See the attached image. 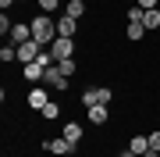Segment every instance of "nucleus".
Here are the masks:
<instances>
[{
  "label": "nucleus",
  "mask_w": 160,
  "mask_h": 157,
  "mask_svg": "<svg viewBox=\"0 0 160 157\" xmlns=\"http://www.w3.org/2000/svg\"><path fill=\"white\" fill-rule=\"evenodd\" d=\"M86 114H89V122H92V125H107V122H110V111L103 107V104H96V107H86Z\"/></svg>",
  "instance_id": "9b49d317"
},
{
  "label": "nucleus",
  "mask_w": 160,
  "mask_h": 157,
  "mask_svg": "<svg viewBox=\"0 0 160 157\" xmlns=\"http://www.w3.org/2000/svg\"><path fill=\"white\" fill-rule=\"evenodd\" d=\"M118 157H135V154H132V150H128V146H125V150H118Z\"/></svg>",
  "instance_id": "a878e982"
},
{
  "label": "nucleus",
  "mask_w": 160,
  "mask_h": 157,
  "mask_svg": "<svg viewBox=\"0 0 160 157\" xmlns=\"http://www.w3.org/2000/svg\"><path fill=\"white\" fill-rule=\"evenodd\" d=\"M96 104H100V97H96V86L82 89V107H96Z\"/></svg>",
  "instance_id": "a211bd4d"
},
{
  "label": "nucleus",
  "mask_w": 160,
  "mask_h": 157,
  "mask_svg": "<svg viewBox=\"0 0 160 157\" xmlns=\"http://www.w3.org/2000/svg\"><path fill=\"white\" fill-rule=\"evenodd\" d=\"M46 47L43 43H36V39H29V43H22V47H18V64H32L36 57H39Z\"/></svg>",
  "instance_id": "423d86ee"
},
{
  "label": "nucleus",
  "mask_w": 160,
  "mask_h": 157,
  "mask_svg": "<svg viewBox=\"0 0 160 157\" xmlns=\"http://www.w3.org/2000/svg\"><path fill=\"white\" fill-rule=\"evenodd\" d=\"M75 32H78V22L75 18H57V36H64V39H75Z\"/></svg>",
  "instance_id": "9d476101"
},
{
  "label": "nucleus",
  "mask_w": 160,
  "mask_h": 157,
  "mask_svg": "<svg viewBox=\"0 0 160 157\" xmlns=\"http://www.w3.org/2000/svg\"><path fill=\"white\" fill-rule=\"evenodd\" d=\"M18 4V0H0V7H4V11H7V7H14Z\"/></svg>",
  "instance_id": "393cba45"
},
{
  "label": "nucleus",
  "mask_w": 160,
  "mask_h": 157,
  "mask_svg": "<svg viewBox=\"0 0 160 157\" xmlns=\"http://www.w3.org/2000/svg\"><path fill=\"white\" fill-rule=\"evenodd\" d=\"M36 4H39V14H53L61 7V0H36Z\"/></svg>",
  "instance_id": "6ab92c4d"
},
{
  "label": "nucleus",
  "mask_w": 160,
  "mask_h": 157,
  "mask_svg": "<svg viewBox=\"0 0 160 157\" xmlns=\"http://www.w3.org/2000/svg\"><path fill=\"white\" fill-rule=\"evenodd\" d=\"M128 150L135 154V157L149 154V136H142V132H139V136H132V139H128Z\"/></svg>",
  "instance_id": "f8f14e48"
},
{
  "label": "nucleus",
  "mask_w": 160,
  "mask_h": 157,
  "mask_svg": "<svg viewBox=\"0 0 160 157\" xmlns=\"http://www.w3.org/2000/svg\"><path fill=\"white\" fill-rule=\"evenodd\" d=\"M57 64H61V71H64L68 79L75 75V71H78V61H75V57H68V61H57Z\"/></svg>",
  "instance_id": "4be33fe9"
},
{
  "label": "nucleus",
  "mask_w": 160,
  "mask_h": 157,
  "mask_svg": "<svg viewBox=\"0 0 160 157\" xmlns=\"http://www.w3.org/2000/svg\"><path fill=\"white\" fill-rule=\"evenodd\" d=\"M43 150L53 154V157H71L75 150H78V143L64 139V136H53V139H43Z\"/></svg>",
  "instance_id": "f03ea898"
},
{
  "label": "nucleus",
  "mask_w": 160,
  "mask_h": 157,
  "mask_svg": "<svg viewBox=\"0 0 160 157\" xmlns=\"http://www.w3.org/2000/svg\"><path fill=\"white\" fill-rule=\"evenodd\" d=\"M142 25H146V32H157L160 29V7H153V11L142 14Z\"/></svg>",
  "instance_id": "2eb2a0df"
},
{
  "label": "nucleus",
  "mask_w": 160,
  "mask_h": 157,
  "mask_svg": "<svg viewBox=\"0 0 160 157\" xmlns=\"http://www.w3.org/2000/svg\"><path fill=\"white\" fill-rule=\"evenodd\" d=\"M142 36H146V25H142V22H128V25H125V39H128V43H139Z\"/></svg>",
  "instance_id": "ddd939ff"
},
{
  "label": "nucleus",
  "mask_w": 160,
  "mask_h": 157,
  "mask_svg": "<svg viewBox=\"0 0 160 157\" xmlns=\"http://www.w3.org/2000/svg\"><path fill=\"white\" fill-rule=\"evenodd\" d=\"M149 150L160 154V128H157V132H149Z\"/></svg>",
  "instance_id": "5701e85b"
},
{
  "label": "nucleus",
  "mask_w": 160,
  "mask_h": 157,
  "mask_svg": "<svg viewBox=\"0 0 160 157\" xmlns=\"http://www.w3.org/2000/svg\"><path fill=\"white\" fill-rule=\"evenodd\" d=\"M142 157H160V154H153V150H149V154H142Z\"/></svg>",
  "instance_id": "bb28decb"
},
{
  "label": "nucleus",
  "mask_w": 160,
  "mask_h": 157,
  "mask_svg": "<svg viewBox=\"0 0 160 157\" xmlns=\"http://www.w3.org/2000/svg\"><path fill=\"white\" fill-rule=\"evenodd\" d=\"M64 139H71V143H82V122H64Z\"/></svg>",
  "instance_id": "4468645a"
},
{
  "label": "nucleus",
  "mask_w": 160,
  "mask_h": 157,
  "mask_svg": "<svg viewBox=\"0 0 160 157\" xmlns=\"http://www.w3.org/2000/svg\"><path fill=\"white\" fill-rule=\"evenodd\" d=\"M29 39H32V25H29V22H14V29H11V36H7V43L22 47V43H29Z\"/></svg>",
  "instance_id": "0eeeda50"
},
{
  "label": "nucleus",
  "mask_w": 160,
  "mask_h": 157,
  "mask_svg": "<svg viewBox=\"0 0 160 157\" xmlns=\"http://www.w3.org/2000/svg\"><path fill=\"white\" fill-rule=\"evenodd\" d=\"M96 97H100V104L107 107L110 100H114V89H110V86H96Z\"/></svg>",
  "instance_id": "412c9836"
},
{
  "label": "nucleus",
  "mask_w": 160,
  "mask_h": 157,
  "mask_svg": "<svg viewBox=\"0 0 160 157\" xmlns=\"http://www.w3.org/2000/svg\"><path fill=\"white\" fill-rule=\"evenodd\" d=\"M139 7H142V11H153V7H160V0H135Z\"/></svg>",
  "instance_id": "b1692460"
},
{
  "label": "nucleus",
  "mask_w": 160,
  "mask_h": 157,
  "mask_svg": "<svg viewBox=\"0 0 160 157\" xmlns=\"http://www.w3.org/2000/svg\"><path fill=\"white\" fill-rule=\"evenodd\" d=\"M75 50H78V43H75V39H64V36H57V39L50 43L53 61H68V57H75Z\"/></svg>",
  "instance_id": "7ed1b4c3"
},
{
  "label": "nucleus",
  "mask_w": 160,
  "mask_h": 157,
  "mask_svg": "<svg viewBox=\"0 0 160 157\" xmlns=\"http://www.w3.org/2000/svg\"><path fill=\"white\" fill-rule=\"evenodd\" d=\"M29 25H32V39L43 43V47H50L57 39V18L53 14H36V18H29Z\"/></svg>",
  "instance_id": "f257e3e1"
},
{
  "label": "nucleus",
  "mask_w": 160,
  "mask_h": 157,
  "mask_svg": "<svg viewBox=\"0 0 160 157\" xmlns=\"http://www.w3.org/2000/svg\"><path fill=\"white\" fill-rule=\"evenodd\" d=\"M22 79H25V82H32V86H39V82L46 79V68H43L39 61H32V64H22Z\"/></svg>",
  "instance_id": "6e6552de"
},
{
  "label": "nucleus",
  "mask_w": 160,
  "mask_h": 157,
  "mask_svg": "<svg viewBox=\"0 0 160 157\" xmlns=\"http://www.w3.org/2000/svg\"><path fill=\"white\" fill-rule=\"evenodd\" d=\"M46 89H50V86H43V82H39V86H32L29 97H25V104H29L32 111H43L46 104H50V93H46Z\"/></svg>",
  "instance_id": "20e7f679"
},
{
  "label": "nucleus",
  "mask_w": 160,
  "mask_h": 157,
  "mask_svg": "<svg viewBox=\"0 0 160 157\" xmlns=\"http://www.w3.org/2000/svg\"><path fill=\"white\" fill-rule=\"evenodd\" d=\"M86 11H89L86 0H68V4H64V14L75 18V22H82V18H86Z\"/></svg>",
  "instance_id": "1a4fd4ad"
},
{
  "label": "nucleus",
  "mask_w": 160,
  "mask_h": 157,
  "mask_svg": "<svg viewBox=\"0 0 160 157\" xmlns=\"http://www.w3.org/2000/svg\"><path fill=\"white\" fill-rule=\"evenodd\" d=\"M0 61H4V64H14L18 61V47H14V43H4V47H0Z\"/></svg>",
  "instance_id": "dca6fc26"
},
{
  "label": "nucleus",
  "mask_w": 160,
  "mask_h": 157,
  "mask_svg": "<svg viewBox=\"0 0 160 157\" xmlns=\"http://www.w3.org/2000/svg\"><path fill=\"white\" fill-rule=\"evenodd\" d=\"M18 4H36V0H18Z\"/></svg>",
  "instance_id": "cd10ccee"
},
{
  "label": "nucleus",
  "mask_w": 160,
  "mask_h": 157,
  "mask_svg": "<svg viewBox=\"0 0 160 157\" xmlns=\"http://www.w3.org/2000/svg\"><path fill=\"white\" fill-rule=\"evenodd\" d=\"M142 14H146L142 7H139V4H132L128 11H125V22H142Z\"/></svg>",
  "instance_id": "aec40b11"
},
{
  "label": "nucleus",
  "mask_w": 160,
  "mask_h": 157,
  "mask_svg": "<svg viewBox=\"0 0 160 157\" xmlns=\"http://www.w3.org/2000/svg\"><path fill=\"white\" fill-rule=\"evenodd\" d=\"M39 114L46 118V122H57V118H61V104H57V100H50V104L39 111Z\"/></svg>",
  "instance_id": "f3484780"
},
{
  "label": "nucleus",
  "mask_w": 160,
  "mask_h": 157,
  "mask_svg": "<svg viewBox=\"0 0 160 157\" xmlns=\"http://www.w3.org/2000/svg\"><path fill=\"white\" fill-rule=\"evenodd\" d=\"M43 86H50V89H68V75H64L61 71V64H50V68H46V79H43Z\"/></svg>",
  "instance_id": "39448f33"
}]
</instances>
